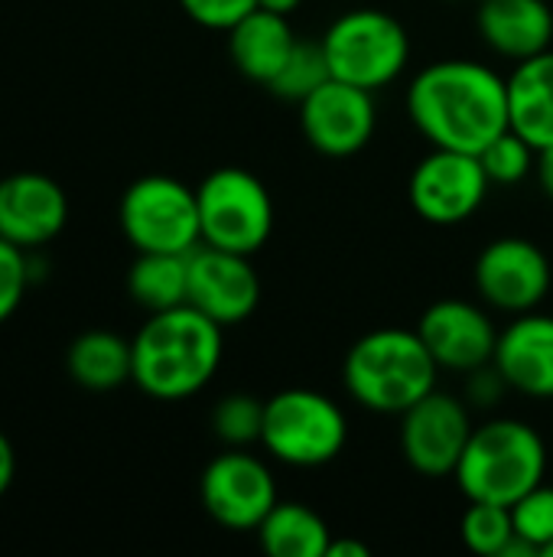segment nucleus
<instances>
[{"instance_id":"0eeeda50","label":"nucleus","mask_w":553,"mask_h":557,"mask_svg":"<svg viewBox=\"0 0 553 557\" xmlns=\"http://www.w3.org/2000/svg\"><path fill=\"white\" fill-rule=\"evenodd\" d=\"M202 245H215L238 255H254L274 232V199L267 186L244 166L212 170L199 189Z\"/></svg>"},{"instance_id":"7c9ffc66","label":"nucleus","mask_w":553,"mask_h":557,"mask_svg":"<svg viewBox=\"0 0 553 557\" xmlns=\"http://www.w3.org/2000/svg\"><path fill=\"white\" fill-rule=\"evenodd\" d=\"M13 480H16V450L10 437L0 431V496L13 486Z\"/></svg>"},{"instance_id":"a211bd4d","label":"nucleus","mask_w":553,"mask_h":557,"mask_svg":"<svg viewBox=\"0 0 553 557\" xmlns=\"http://www.w3.org/2000/svg\"><path fill=\"white\" fill-rule=\"evenodd\" d=\"M476 26L492 52L515 62L551 49L553 42V10L548 0H479Z\"/></svg>"},{"instance_id":"dca6fc26","label":"nucleus","mask_w":553,"mask_h":557,"mask_svg":"<svg viewBox=\"0 0 553 557\" xmlns=\"http://www.w3.org/2000/svg\"><path fill=\"white\" fill-rule=\"evenodd\" d=\"M68 222V196L52 176L23 170L0 180V238L36 251Z\"/></svg>"},{"instance_id":"20e7f679","label":"nucleus","mask_w":553,"mask_h":557,"mask_svg":"<svg viewBox=\"0 0 553 557\" xmlns=\"http://www.w3.org/2000/svg\"><path fill=\"white\" fill-rule=\"evenodd\" d=\"M544 437L518 418H495L473 431L453 480L469 503L515 506L525 493L544 483Z\"/></svg>"},{"instance_id":"9d476101","label":"nucleus","mask_w":553,"mask_h":557,"mask_svg":"<svg viewBox=\"0 0 553 557\" xmlns=\"http://www.w3.org/2000/svg\"><path fill=\"white\" fill-rule=\"evenodd\" d=\"M489 173L479 153L433 147L411 173L407 199L430 225H460L479 212L489 196Z\"/></svg>"},{"instance_id":"f704fd0d","label":"nucleus","mask_w":553,"mask_h":557,"mask_svg":"<svg viewBox=\"0 0 553 557\" xmlns=\"http://www.w3.org/2000/svg\"><path fill=\"white\" fill-rule=\"evenodd\" d=\"M544 557H553V542H551V545H548V552H544Z\"/></svg>"},{"instance_id":"2eb2a0df","label":"nucleus","mask_w":553,"mask_h":557,"mask_svg":"<svg viewBox=\"0 0 553 557\" xmlns=\"http://www.w3.org/2000/svg\"><path fill=\"white\" fill-rule=\"evenodd\" d=\"M417 333L440 369L466 375L482 366H492L499 346V330L492 317L479 304L460 297H443L430 304L417 323Z\"/></svg>"},{"instance_id":"f3484780","label":"nucleus","mask_w":553,"mask_h":557,"mask_svg":"<svg viewBox=\"0 0 553 557\" xmlns=\"http://www.w3.org/2000/svg\"><path fill=\"white\" fill-rule=\"evenodd\" d=\"M492 366L505 385L528 398H553V317L518 313L502 333Z\"/></svg>"},{"instance_id":"72a5a7b5","label":"nucleus","mask_w":553,"mask_h":557,"mask_svg":"<svg viewBox=\"0 0 553 557\" xmlns=\"http://www.w3.org/2000/svg\"><path fill=\"white\" fill-rule=\"evenodd\" d=\"M303 0H257L261 10H271V13H280V16H293L300 10Z\"/></svg>"},{"instance_id":"1a4fd4ad","label":"nucleus","mask_w":553,"mask_h":557,"mask_svg":"<svg viewBox=\"0 0 553 557\" xmlns=\"http://www.w3.org/2000/svg\"><path fill=\"white\" fill-rule=\"evenodd\" d=\"M199 499L212 522L228 532H257L277 506V483L271 467L244 447L218 454L199 480Z\"/></svg>"},{"instance_id":"c85d7f7f","label":"nucleus","mask_w":553,"mask_h":557,"mask_svg":"<svg viewBox=\"0 0 553 557\" xmlns=\"http://www.w3.org/2000/svg\"><path fill=\"white\" fill-rule=\"evenodd\" d=\"M33 261H29V251L0 238V323H7L20 304H23V294L33 281Z\"/></svg>"},{"instance_id":"f257e3e1","label":"nucleus","mask_w":553,"mask_h":557,"mask_svg":"<svg viewBox=\"0 0 553 557\" xmlns=\"http://www.w3.org/2000/svg\"><path fill=\"white\" fill-rule=\"evenodd\" d=\"M411 124L447 150L479 153L508 131V82L473 59H440L407 88Z\"/></svg>"},{"instance_id":"a878e982","label":"nucleus","mask_w":553,"mask_h":557,"mask_svg":"<svg viewBox=\"0 0 553 557\" xmlns=\"http://www.w3.org/2000/svg\"><path fill=\"white\" fill-rule=\"evenodd\" d=\"M212 431L225 447L261 444L264 431V401L254 395H228L212 411Z\"/></svg>"},{"instance_id":"473e14b6","label":"nucleus","mask_w":553,"mask_h":557,"mask_svg":"<svg viewBox=\"0 0 553 557\" xmlns=\"http://www.w3.org/2000/svg\"><path fill=\"white\" fill-rule=\"evenodd\" d=\"M538 180H541V189L548 193L553 199V147H548V150H541L538 153Z\"/></svg>"},{"instance_id":"39448f33","label":"nucleus","mask_w":553,"mask_h":557,"mask_svg":"<svg viewBox=\"0 0 553 557\" xmlns=\"http://www.w3.org/2000/svg\"><path fill=\"white\" fill-rule=\"evenodd\" d=\"M319 42L332 78L365 91L388 88L411 59V36L404 23L378 7H359L336 16Z\"/></svg>"},{"instance_id":"7ed1b4c3","label":"nucleus","mask_w":553,"mask_h":557,"mask_svg":"<svg viewBox=\"0 0 553 557\" xmlns=\"http://www.w3.org/2000/svg\"><path fill=\"white\" fill-rule=\"evenodd\" d=\"M437 359L417 330H372L342 362V382L352 401L375 414H404L437 388Z\"/></svg>"},{"instance_id":"c756f323","label":"nucleus","mask_w":553,"mask_h":557,"mask_svg":"<svg viewBox=\"0 0 553 557\" xmlns=\"http://www.w3.org/2000/svg\"><path fill=\"white\" fill-rule=\"evenodd\" d=\"M179 7L199 26L228 33L238 20H244L257 7V0H179Z\"/></svg>"},{"instance_id":"412c9836","label":"nucleus","mask_w":553,"mask_h":557,"mask_svg":"<svg viewBox=\"0 0 553 557\" xmlns=\"http://www.w3.org/2000/svg\"><path fill=\"white\" fill-rule=\"evenodd\" d=\"M65 369L72 382L88 392H114L134 379V349L124 336L111 330H88L72 339L65 352Z\"/></svg>"},{"instance_id":"aec40b11","label":"nucleus","mask_w":553,"mask_h":557,"mask_svg":"<svg viewBox=\"0 0 553 557\" xmlns=\"http://www.w3.org/2000/svg\"><path fill=\"white\" fill-rule=\"evenodd\" d=\"M508 82V127L538 153L553 147V49L515 65Z\"/></svg>"},{"instance_id":"f8f14e48","label":"nucleus","mask_w":553,"mask_h":557,"mask_svg":"<svg viewBox=\"0 0 553 557\" xmlns=\"http://www.w3.org/2000/svg\"><path fill=\"white\" fill-rule=\"evenodd\" d=\"M476 290L502 313H531L551 290V258L528 238H495L476 258Z\"/></svg>"},{"instance_id":"393cba45","label":"nucleus","mask_w":553,"mask_h":557,"mask_svg":"<svg viewBox=\"0 0 553 557\" xmlns=\"http://www.w3.org/2000/svg\"><path fill=\"white\" fill-rule=\"evenodd\" d=\"M460 539L469 552L486 557H502L515 539V522L508 506L495 503H469L460 522Z\"/></svg>"},{"instance_id":"cd10ccee","label":"nucleus","mask_w":553,"mask_h":557,"mask_svg":"<svg viewBox=\"0 0 553 557\" xmlns=\"http://www.w3.org/2000/svg\"><path fill=\"white\" fill-rule=\"evenodd\" d=\"M512 509V522H515V535L531 545L538 555L548 552L553 542V486L541 483L531 493H525Z\"/></svg>"},{"instance_id":"bb28decb","label":"nucleus","mask_w":553,"mask_h":557,"mask_svg":"<svg viewBox=\"0 0 553 557\" xmlns=\"http://www.w3.org/2000/svg\"><path fill=\"white\" fill-rule=\"evenodd\" d=\"M538 150L521 137L515 134L512 127L505 134H499L489 147L479 150V160L489 173L492 183L499 186H512V183H521L535 166H538Z\"/></svg>"},{"instance_id":"ddd939ff","label":"nucleus","mask_w":553,"mask_h":557,"mask_svg":"<svg viewBox=\"0 0 553 557\" xmlns=\"http://www.w3.org/2000/svg\"><path fill=\"white\" fill-rule=\"evenodd\" d=\"M375 91L349 85L342 78L323 82L300 101V127L313 150L326 157H352L375 137L378 111Z\"/></svg>"},{"instance_id":"6ab92c4d","label":"nucleus","mask_w":553,"mask_h":557,"mask_svg":"<svg viewBox=\"0 0 553 557\" xmlns=\"http://www.w3.org/2000/svg\"><path fill=\"white\" fill-rule=\"evenodd\" d=\"M293 46H297V33L290 26V16L261 7H254L244 20H238L228 29V55L235 69L257 85H271L277 78Z\"/></svg>"},{"instance_id":"423d86ee","label":"nucleus","mask_w":553,"mask_h":557,"mask_svg":"<svg viewBox=\"0 0 553 557\" xmlns=\"http://www.w3.org/2000/svg\"><path fill=\"white\" fill-rule=\"evenodd\" d=\"M349 441V418L323 392L313 388H287L264 401V450L300 470L332 463Z\"/></svg>"},{"instance_id":"2f4dec72","label":"nucleus","mask_w":553,"mask_h":557,"mask_svg":"<svg viewBox=\"0 0 553 557\" xmlns=\"http://www.w3.org/2000/svg\"><path fill=\"white\" fill-rule=\"evenodd\" d=\"M372 555V548L365 545V542H355V539H342V542H329V552L326 557H368Z\"/></svg>"},{"instance_id":"5701e85b","label":"nucleus","mask_w":553,"mask_h":557,"mask_svg":"<svg viewBox=\"0 0 553 557\" xmlns=\"http://www.w3.org/2000/svg\"><path fill=\"white\" fill-rule=\"evenodd\" d=\"M127 294L150 313L183 307L189 297V255L137 251V261L127 271Z\"/></svg>"},{"instance_id":"9b49d317","label":"nucleus","mask_w":553,"mask_h":557,"mask_svg":"<svg viewBox=\"0 0 553 557\" xmlns=\"http://www.w3.org/2000/svg\"><path fill=\"white\" fill-rule=\"evenodd\" d=\"M473 431L466 401L433 388L401 414V454L420 476H453Z\"/></svg>"},{"instance_id":"b1692460","label":"nucleus","mask_w":553,"mask_h":557,"mask_svg":"<svg viewBox=\"0 0 553 557\" xmlns=\"http://www.w3.org/2000/svg\"><path fill=\"white\" fill-rule=\"evenodd\" d=\"M332 72H329V62H326V52H323V42H303L297 39L290 59L284 62V69L277 72V78L267 85L277 98L284 101H303L306 95H313L323 82H329Z\"/></svg>"},{"instance_id":"f03ea898","label":"nucleus","mask_w":553,"mask_h":557,"mask_svg":"<svg viewBox=\"0 0 553 557\" xmlns=\"http://www.w3.org/2000/svg\"><path fill=\"white\" fill-rule=\"evenodd\" d=\"M134 385L156 401H183L199 395L218 372L225 339L222 326L183 304L150 313L130 339Z\"/></svg>"},{"instance_id":"4468645a","label":"nucleus","mask_w":553,"mask_h":557,"mask_svg":"<svg viewBox=\"0 0 553 557\" xmlns=\"http://www.w3.org/2000/svg\"><path fill=\"white\" fill-rule=\"evenodd\" d=\"M251 255L199 245L189 251V297L186 304L215 320L222 330L254 317L261 304V277Z\"/></svg>"},{"instance_id":"4be33fe9","label":"nucleus","mask_w":553,"mask_h":557,"mask_svg":"<svg viewBox=\"0 0 553 557\" xmlns=\"http://www.w3.org/2000/svg\"><path fill=\"white\" fill-rule=\"evenodd\" d=\"M257 539L271 557H326L332 532L316 509L277 499V506L257 525Z\"/></svg>"},{"instance_id":"6e6552de","label":"nucleus","mask_w":553,"mask_h":557,"mask_svg":"<svg viewBox=\"0 0 553 557\" xmlns=\"http://www.w3.org/2000/svg\"><path fill=\"white\" fill-rule=\"evenodd\" d=\"M117 222L124 238L137 251L189 255L192 248L202 245L196 189L173 176L153 173L134 180L121 196Z\"/></svg>"}]
</instances>
